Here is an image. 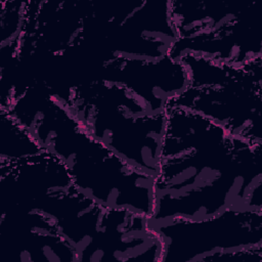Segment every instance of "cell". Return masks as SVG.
I'll return each instance as SVG.
<instances>
[{
    "mask_svg": "<svg viewBox=\"0 0 262 262\" xmlns=\"http://www.w3.org/2000/svg\"><path fill=\"white\" fill-rule=\"evenodd\" d=\"M262 212V143L189 110L167 105L149 222Z\"/></svg>",
    "mask_w": 262,
    "mask_h": 262,
    "instance_id": "1",
    "label": "cell"
},
{
    "mask_svg": "<svg viewBox=\"0 0 262 262\" xmlns=\"http://www.w3.org/2000/svg\"><path fill=\"white\" fill-rule=\"evenodd\" d=\"M91 33L104 61L159 60L178 40L171 0L93 1Z\"/></svg>",
    "mask_w": 262,
    "mask_h": 262,
    "instance_id": "6",
    "label": "cell"
},
{
    "mask_svg": "<svg viewBox=\"0 0 262 262\" xmlns=\"http://www.w3.org/2000/svg\"><path fill=\"white\" fill-rule=\"evenodd\" d=\"M189 84L167 105L198 113L231 134L262 143V59L233 67L185 54Z\"/></svg>",
    "mask_w": 262,
    "mask_h": 262,
    "instance_id": "5",
    "label": "cell"
},
{
    "mask_svg": "<svg viewBox=\"0 0 262 262\" xmlns=\"http://www.w3.org/2000/svg\"><path fill=\"white\" fill-rule=\"evenodd\" d=\"M258 6L242 0H171V17L178 38L214 32L238 20Z\"/></svg>",
    "mask_w": 262,
    "mask_h": 262,
    "instance_id": "11",
    "label": "cell"
},
{
    "mask_svg": "<svg viewBox=\"0 0 262 262\" xmlns=\"http://www.w3.org/2000/svg\"><path fill=\"white\" fill-rule=\"evenodd\" d=\"M44 150L18 121L0 110V160H18Z\"/></svg>",
    "mask_w": 262,
    "mask_h": 262,
    "instance_id": "13",
    "label": "cell"
},
{
    "mask_svg": "<svg viewBox=\"0 0 262 262\" xmlns=\"http://www.w3.org/2000/svg\"><path fill=\"white\" fill-rule=\"evenodd\" d=\"M28 1H0V71L11 66L25 31Z\"/></svg>",
    "mask_w": 262,
    "mask_h": 262,
    "instance_id": "12",
    "label": "cell"
},
{
    "mask_svg": "<svg viewBox=\"0 0 262 262\" xmlns=\"http://www.w3.org/2000/svg\"><path fill=\"white\" fill-rule=\"evenodd\" d=\"M0 110L9 113L43 149L66 164L83 194L105 207L151 216L155 177L93 138L47 86H28Z\"/></svg>",
    "mask_w": 262,
    "mask_h": 262,
    "instance_id": "2",
    "label": "cell"
},
{
    "mask_svg": "<svg viewBox=\"0 0 262 262\" xmlns=\"http://www.w3.org/2000/svg\"><path fill=\"white\" fill-rule=\"evenodd\" d=\"M148 223L162 238V262H212L224 252L262 246V212L229 210L200 221Z\"/></svg>",
    "mask_w": 262,
    "mask_h": 262,
    "instance_id": "7",
    "label": "cell"
},
{
    "mask_svg": "<svg viewBox=\"0 0 262 262\" xmlns=\"http://www.w3.org/2000/svg\"><path fill=\"white\" fill-rule=\"evenodd\" d=\"M3 254L18 262H78L77 254L55 221L38 210L1 211Z\"/></svg>",
    "mask_w": 262,
    "mask_h": 262,
    "instance_id": "8",
    "label": "cell"
},
{
    "mask_svg": "<svg viewBox=\"0 0 262 262\" xmlns=\"http://www.w3.org/2000/svg\"><path fill=\"white\" fill-rule=\"evenodd\" d=\"M29 208L55 221L78 262L163 261L162 238L146 215L102 206L75 184L44 195Z\"/></svg>",
    "mask_w": 262,
    "mask_h": 262,
    "instance_id": "3",
    "label": "cell"
},
{
    "mask_svg": "<svg viewBox=\"0 0 262 262\" xmlns=\"http://www.w3.org/2000/svg\"><path fill=\"white\" fill-rule=\"evenodd\" d=\"M50 91L93 138L138 170L156 177L166 112H154L127 87L101 79Z\"/></svg>",
    "mask_w": 262,
    "mask_h": 262,
    "instance_id": "4",
    "label": "cell"
},
{
    "mask_svg": "<svg viewBox=\"0 0 262 262\" xmlns=\"http://www.w3.org/2000/svg\"><path fill=\"white\" fill-rule=\"evenodd\" d=\"M98 79L127 87L156 113H165L167 103L189 84L184 64L169 55L159 60L108 59L102 62Z\"/></svg>",
    "mask_w": 262,
    "mask_h": 262,
    "instance_id": "9",
    "label": "cell"
},
{
    "mask_svg": "<svg viewBox=\"0 0 262 262\" xmlns=\"http://www.w3.org/2000/svg\"><path fill=\"white\" fill-rule=\"evenodd\" d=\"M185 54L202 56L233 67H244L262 59L259 6L243 18L214 32L178 38L169 56L178 60Z\"/></svg>",
    "mask_w": 262,
    "mask_h": 262,
    "instance_id": "10",
    "label": "cell"
}]
</instances>
